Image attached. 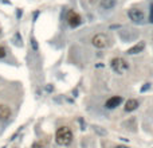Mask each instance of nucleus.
Wrapping results in <instances>:
<instances>
[{
  "mask_svg": "<svg viewBox=\"0 0 153 148\" xmlns=\"http://www.w3.org/2000/svg\"><path fill=\"white\" fill-rule=\"evenodd\" d=\"M55 142L59 145H70L73 142V132L67 127H61L57 129L55 133Z\"/></svg>",
  "mask_w": 153,
  "mask_h": 148,
  "instance_id": "obj_1",
  "label": "nucleus"
},
{
  "mask_svg": "<svg viewBox=\"0 0 153 148\" xmlns=\"http://www.w3.org/2000/svg\"><path fill=\"white\" fill-rule=\"evenodd\" d=\"M127 18L132 20L133 23L137 24H142L145 22V12L138 7H132L130 10L127 11Z\"/></svg>",
  "mask_w": 153,
  "mask_h": 148,
  "instance_id": "obj_2",
  "label": "nucleus"
},
{
  "mask_svg": "<svg viewBox=\"0 0 153 148\" xmlns=\"http://www.w3.org/2000/svg\"><path fill=\"white\" fill-rule=\"evenodd\" d=\"M110 66H112V69L114 70L117 74H124V73L129 69V63H127L124 58L117 57V58H113V59L110 61Z\"/></svg>",
  "mask_w": 153,
  "mask_h": 148,
  "instance_id": "obj_3",
  "label": "nucleus"
},
{
  "mask_svg": "<svg viewBox=\"0 0 153 148\" xmlns=\"http://www.w3.org/2000/svg\"><path fill=\"white\" fill-rule=\"evenodd\" d=\"M108 43H109L108 36H106L105 34H101V32H99V34H96L91 38V44L97 49H105L106 46H108Z\"/></svg>",
  "mask_w": 153,
  "mask_h": 148,
  "instance_id": "obj_4",
  "label": "nucleus"
},
{
  "mask_svg": "<svg viewBox=\"0 0 153 148\" xmlns=\"http://www.w3.org/2000/svg\"><path fill=\"white\" fill-rule=\"evenodd\" d=\"M66 20H67V23H69V26L73 27V29L78 27V26L82 23V18H81V15L78 12H75V11H69Z\"/></svg>",
  "mask_w": 153,
  "mask_h": 148,
  "instance_id": "obj_5",
  "label": "nucleus"
},
{
  "mask_svg": "<svg viewBox=\"0 0 153 148\" xmlns=\"http://www.w3.org/2000/svg\"><path fill=\"white\" fill-rule=\"evenodd\" d=\"M121 104H122V97H120V96H113V97H110L105 102V107L108 108V109H114V108L120 107Z\"/></svg>",
  "mask_w": 153,
  "mask_h": 148,
  "instance_id": "obj_6",
  "label": "nucleus"
},
{
  "mask_svg": "<svg viewBox=\"0 0 153 148\" xmlns=\"http://www.w3.org/2000/svg\"><path fill=\"white\" fill-rule=\"evenodd\" d=\"M117 6V0H99V7L102 10H113Z\"/></svg>",
  "mask_w": 153,
  "mask_h": 148,
  "instance_id": "obj_7",
  "label": "nucleus"
},
{
  "mask_svg": "<svg viewBox=\"0 0 153 148\" xmlns=\"http://www.w3.org/2000/svg\"><path fill=\"white\" fill-rule=\"evenodd\" d=\"M138 108V101L134 100V98H130V100H127L126 102H125V112H133V110H136Z\"/></svg>",
  "mask_w": 153,
  "mask_h": 148,
  "instance_id": "obj_8",
  "label": "nucleus"
},
{
  "mask_svg": "<svg viewBox=\"0 0 153 148\" xmlns=\"http://www.w3.org/2000/svg\"><path fill=\"white\" fill-rule=\"evenodd\" d=\"M8 117H11V108L8 107V105L1 104L0 105V119L7 120Z\"/></svg>",
  "mask_w": 153,
  "mask_h": 148,
  "instance_id": "obj_9",
  "label": "nucleus"
},
{
  "mask_svg": "<svg viewBox=\"0 0 153 148\" xmlns=\"http://www.w3.org/2000/svg\"><path fill=\"white\" fill-rule=\"evenodd\" d=\"M144 49H145V43H144V42H138L137 44H134L133 47H130L127 50V54H138V53H141Z\"/></svg>",
  "mask_w": 153,
  "mask_h": 148,
  "instance_id": "obj_10",
  "label": "nucleus"
},
{
  "mask_svg": "<svg viewBox=\"0 0 153 148\" xmlns=\"http://www.w3.org/2000/svg\"><path fill=\"white\" fill-rule=\"evenodd\" d=\"M6 55H7L6 47H4V46H0V59H1V58H4Z\"/></svg>",
  "mask_w": 153,
  "mask_h": 148,
  "instance_id": "obj_11",
  "label": "nucleus"
},
{
  "mask_svg": "<svg viewBox=\"0 0 153 148\" xmlns=\"http://www.w3.org/2000/svg\"><path fill=\"white\" fill-rule=\"evenodd\" d=\"M30 41H31V44H32V49H34V50H38V43H36V41H35V38H34V36H31V39H30Z\"/></svg>",
  "mask_w": 153,
  "mask_h": 148,
  "instance_id": "obj_12",
  "label": "nucleus"
},
{
  "mask_svg": "<svg viewBox=\"0 0 153 148\" xmlns=\"http://www.w3.org/2000/svg\"><path fill=\"white\" fill-rule=\"evenodd\" d=\"M149 22L153 23V3L152 6H150V14H149Z\"/></svg>",
  "mask_w": 153,
  "mask_h": 148,
  "instance_id": "obj_13",
  "label": "nucleus"
},
{
  "mask_svg": "<svg viewBox=\"0 0 153 148\" xmlns=\"http://www.w3.org/2000/svg\"><path fill=\"white\" fill-rule=\"evenodd\" d=\"M22 15H23V11L22 10L16 11V19H20V18H22Z\"/></svg>",
  "mask_w": 153,
  "mask_h": 148,
  "instance_id": "obj_14",
  "label": "nucleus"
},
{
  "mask_svg": "<svg viewBox=\"0 0 153 148\" xmlns=\"http://www.w3.org/2000/svg\"><path fill=\"white\" fill-rule=\"evenodd\" d=\"M115 148H127V147H125V145H118V147H115Z\"/></svg>",
  "mask_w": 153,
  "mask_h": 148,
  "instance_id": "obj_15",
  "label": "nucleus"
}]
</instances>
